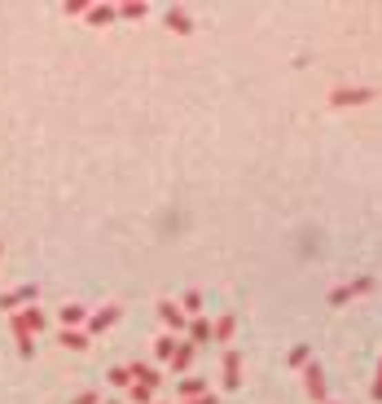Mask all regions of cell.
<instances>
[{"label":"cell","instance_id":"cell-1","mask_svg":"<svg viewBox=\"0 0 382 404\" xmlns=\"http://www.w3.org/2000/svg\"><path fill=\"white\" fill-rule=\"evenodd\" d=\"M378 396H382V383H378Z\"/></svg>","mask_w":382,"mask_h":404}]
</instances>
